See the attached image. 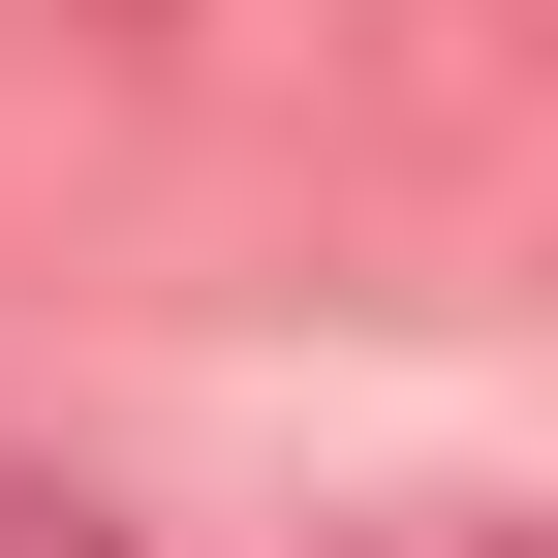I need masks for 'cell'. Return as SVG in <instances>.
I'll use <instances>...</instances> for the list:
<instances>
[{
    "instance_id": "6da1fadb",
    "label": "cell",
    "mask_w": 558,
    "mask_h": 558,
    "mask_svg": "<svg viewBox=\"0 0 558 558\" xmlns=\"http://www.w3.org/2000/svg\"><path fill=\"white\" fill-rule=\"evenodd\" d=\"M0 558H124V527H94V497H62V465H0Z\"/></svg>"
},
{
    "instance_id": "7a4b0ae2",
    "label": "cell",
    "mask_w": 558,
    "mask_h": 558,
    "mask_svg": "<svg viewBox=\"0 0 558 558\" xmlns=\"http://www.w3.org/2000/svg\"><path fill=\"white\" fill-rule=\"evenodd\" d=\"M62 32H186V0H62Z\"/></svg>"
},
{
    "instance_id": "3957f363",
    "label": "cell",
    "mask_w": 558,
    "mask_h": 558,
    "mask_svg": "<svg viewBox=\"0 0 558 558\" xmlns=\"http://www.w3.org/2000/svg\"><path fill=\"white\" fill-rule=\"evenodd\" d=\"M435 558H497V527H435Z\"/></svg>"
}]
</instances>
